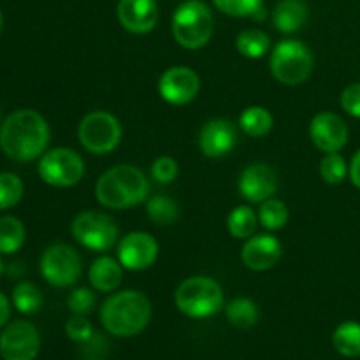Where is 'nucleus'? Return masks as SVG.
<instances>
[{
  "label": "nucleus",
  "instance_id": "nucleus-1",
  "mask_svg": "<svg viewBox=\"0 0 360 360\" xmlns=\"http://www.w3.org/2000/svg\"><path fill=\"white\" fill-rule=\"evenodd\" d=\"M51 130L41 112L20 109L6 118L0 127V148L16 162H32L46 153Z\"/></svg>",
  "mask_w": 360,
  "mask_h": 360
},
{
  "label": "nucleus",
  "instance_id": "nucleus-2",
  "mask_svg": "<svg viewBox=\"0 0 360 360\" xmlns=\"http://www.w3.org/2000/svg\"><path fill=\"white\" fill-rule=\"evenodd\" d=\"M151 302L143 292L112 294L101 308V322L116 338H132L146 329L151 320Z\"/></svg>",
  "mask_w": 360,
  "mask_h": 360
},
{
  "label": "nucleus",
  "instance_id": "nucleus-3",
  "mask_svg": "<svg viewBox=\"0 0 360 360\" xmlns=\"http://www.w3.org/2000/svg\"><path fill=\"white\" fill-rule=\"evenodd\" d=\"M150 193V181L143 171L129 164L116 165L98 178L95 197L109 210H129L144 202Z\"/></svg>",
  "mask_w": 360,
  "mask_h": 360
},
{
  "label": "nucleus",
  "instance_id": "nucleus-4",
  "mask_svg": "<svg viewBox=\"0 0 360 360\" xmlns=\"http://www.w3.org/2000/svg\"><path fill=\"white\" fill-rule=\"evenodd\" d=\"M174 302L190 319H207L224 308V290L213 278L192 276L176 288Z\"/></svg>",
  "mask_w": 360,
  "mask_h": 360
},
{
  "label": "nucleus",
  "instance_id": "nucleus-5",
  "mask_svg": "<svg viewBox=\"0 0 360 360\" xmlns=\"http://www.w3.org/2000/svg\"><path fill=\"white\" fill-rule=\"evenodd\" d=\"M172 35L186 49H200L213 35V14L200 0H188L172 16Z\"/></svg>",
  "mask_w": 360,
  "mask_h": 360
},
{
  "label": "nucleus",
  "instance_id": "nucleus-6",
  "mask_svg": "<svg viewBox=\"0 0 360 360\" xmlns=\"http://www.w3.org/2000/svg\"><path fill=\"white\" fill-rule=\"evenodd\" d=\"M271 72L280 83L297 86L308 81L313 72V55L304 42L285 39L271 53Z\"/></svg>",
  "mask_w": 360,
  "mask_h": 360
},
{
  "label": "nucleus",
  "instance_id": "nucleus-7",
  "mask_svg": "<svg viewBox=\"0 0 360 360\" xmlns=\"http://www.w3.org/2000/svg\"><path fill=\"white\" fill-rule=\"evenodd\" d=\"M122 123L108 111L88 112L77 127L81 146L94 155H108L122 143Z\"/></svg>",
  "mask_w": 360,
  "mask_h": 360
},
{
  "label": "nucleus",
  "instance_id": "nucleus-8",
  "mask_svg": "<svg viewBox=\"0 0 360 360\" xmlns=\"http://www.w3.org/2000/svg\"><path fill=\"white\" fill-rule=\"evenodd\" d=\"M37 172L46 185L69 188L83 179L84 162L81 155L70 148H55L42 155Z\"/></svg>",
  "mask_w": 360,
  "mask_h": 360
},
{
  "label": "nucleus",
  "instance_id": "nucleus-9",
  "mask_svg": "<svg viewBox=\"0 0 360 360\" xmlns=\"http://www.w3.org/2000/svg\"><path fill=\"white\" fill-rule=\"evenodd\" d=\"M39 269H41L42 278L49 285L65 288L79 280L81 271H83V260L72 246L55 243L42 252Z\"/></svg>",
  "mask_w": 360,
  "mask_h": 360
},
{
  "label": "nucleus",
  "instance_id": "nucleus-10",
  "mask_svg": "<svg viewBox=\"0 0 360 360\" xmlns=\"http://www.w3.org/2000/svg\"><path fill=\"white\" fill-rule=\"evenodd\" d=\"M74 239L91 252H108L118 241V225L111 217L98 211H83L70 225Z\"/></svg>",
  "mask_w": 360,
  "mask_h": 360
},
{
  "label": "nucleus",
  "instance_id": "nucleus-11",
  "mask_svg": "<svg viewBox=\"0 0 360 360\" xmlns=\"http://www.w3.org/2000/svg\"><path fill=\"white\" fill-rule=\"evenodd\" d=\"M41 348V336L34 323L16 320L0 334V355L4 360H34Z\"/></svg>",
  "mask_w": 360,
  "mask_h": 360
},
{
  "label": "nucleus",
  "instance_id": "nucleus-12",
  "mask_svg": "<svg viewBox=\"0 0 360 360\" xmlns=\"http://www.w3.org/2000/svg\"><path fill=\"white\" fill-rule=\"evenodd\" d=\"M199 74L183 65L171 67L158 79V94L171 105L190 104L199 94Z\"/></svg>",
  "mask_w": 360,
  "mask_h": 360
},
{
  "label": "nucleus",
  "instance_id": "nucleus-13",
  "mask_svg": "<svg viewBox=\"0 0 360 360\" xmlns=\"http://www.w3.org/2000/svg\"><path fill=\"white\" fill-rule=\"evenodd\" d=\"M157 257L158 243L148 232H130L118 245V260L123 269L144 271L153 266Z\"/></svg>",
  "mask_w": 360,
  "mask_h": 360
},
{
  "label": "nucleus",
  "instance_id": "nucleus-14",
  "mask_svg": "<svg viewBox=\"0 0 360 360\" xmlns=\"http://www.w3.org/2000/svg\"><path fill=\"white\" fill-rule=\"evenodd\" d=\"M199 150L207 158H221L238 144V130L227 118H213L204 123L199 132Z\"/></svg>",
  "mask_w": 360,
  "mask_h": 360
},
{
  "label": "nucleus",
  "instance_id": "nucleus-15",
  "mask_svg": "<svg viewBox=\"0 0 360 360\" xmlns=\"http://www.w3.org/2000/svg\"><path fill=\"white\" fill-rule=\"evenodd\" d=\"M309 137L319 150L338 153L348 143V127L336 112H319L309 123Z\"/></svg>",
  "mask_w": 360,
  "mask_h": 360
},
{
  "label": "nucleus",
  "instance_id": "nucleus-16",
  "mask_svg": "<svg viewBox=\"0 0 360 360\" xmlns=\"http://www.w3.org/2000/svg\"><path fill=\"white\" fill-rule=\"evenodd\" d=\"M241 195L252 204H262L278 190V174L271 165L252 164L241 172L238 181Z\"/></svg>",
  "mask_w": 360,
  "mask_h": 360
},
{
  "label": "nucleus",
  "instance_id": "nucleus-17",
  "mask_svg": "<svg viewBox=\"0 0 360 360\" xmlns=\"http://www.w3.org/2000/svg\"><path fill=\"white\" fill-rule=\"evenodd\" d=\"M281 243L273 234H255L246 239L241 250V259L248 269L267 271L281 259Z\"/></svg>",
  "mask_w": 360,
  "mask_h": 360
},
{
  "label": "nucleus",
  "instance_id": "nucleus-18",
  "mask_svg": "<svg viewBox=\"0 0 360 360\" xmlns=\"http://www.w3.org/2000/svg\"><path fill=\"white\" fill-rule=\"evenodd\" d=\"M118 20L132 34H148L157 27V0H120Z\"/></svg>",
  "mask_w": 360,
  "mask_h": 360
},
{
  "label": "nucleus",
  "instance_id": "nucleus-19",
  "mask_svg": "<svg viewBox=\"0 0 360 360\" xmlns=\"http://www.w3.org/2000/svg\"><path fill=\"white\" fill-rule=\"evenodd\" d=\"M91 287L98 292H112L122 285L123 266L112 257H101L95 260L88 271Z\"/></svg>",
  "mask_w": 360,
  "mask_h": 360
},
{
  "label": "nucleus",
  "instance_id": "nucleus-20",
  "mask_svg": "<svg viewBox=\"0 0 360 360\" xmlns=\"http://www.w3.org/2000/svg\"><path fill=\"white\" fill-rule=\"evenodd\" d=\"M309 11L304 0H281L273 13V23L281 34H294L308 21Z\"/></svg>",
  "mask_w": 360,
  "mask_h": 360
},
{
  "label": "nucleus",
  "instance_id": "nucleus-21",
  "mask_svg": "<svg viewBox=\"0 0 360 360\" xmlns=\"http://www.w3.org/2000/svg\"><path fill=\"white\" fill-rule=\"evenodd\" d=\"M273 115L262 105H250L239 116V127L250 137H264L273 129Z\"/></svg>",
  "mask_w": 360,
  "mask_h": 360
},
{
  "label": "nucleus",
  "instance_id": "nucleus-22",
  "mask_svg": "<svg viewBox=\"0 0 360 360\" xmlns=\"http://www.w3.org/2000/svg\"><path fill=\"white\" fill-rule=\"evenodd\" d=\"M333 345L336 352L343 357H359L360 355V323L348 322L340 323L333 334Z\"/></svg>",
  "mask_w": 360,
  "mask_h": 360
},
{
  "label": "nucleus",
  "instance_id": "nucleus-23",
  "mask_svg": "<svg viewBox=\"0 0 360 360\" xmlns=\"http://www.w3.org/2000/svg\"><path fill=\"white\" fill-rule=\"evenodd\" d=\"M236 48L241 53L245 58L257 60L262 58L271 48V39L266 32L259 30V28H246L238 35L236 41Z\"/></svg>",
  "mask_w": 360,
  "mask_h": 360
},
{
  "label": "nucleus",
  "instance_id": "nucleus-24",
  "mask_svg": "<svg viewBox=\"0 0 360 360\" xmlns=\"http://www.w3.org/2000/svg\"><path fill=\"white\" fill-rule=\"evenodd\" d=\"M225 316L238 329H250L259 322V308L252 299L238 297L225 306Z\"/></svg>",
  "mask_w": 360,
  "mask_h": 360
},
{
  "label": "nucleus",
  "instance_id": "nucleus-25",
  "mask_svg": "<svg viewBox=\"0 0 360 360\" xmlns=\"http://www.w3.org/2000/svg\"><path fill=\"white\" fill-rule=\"evenodd\" d=\"M257 225H259V214L250 206L234 207L227 218L229 232L238 239H248L255 236Z\"/></svg>",
  "mask_w": 360,
  "mask_h": 360
},
{
  "label": "nucleus",
  "instance_id": "nucleus-26",
  "mask_svg": "<svg viewBox=\"0 0 360 360\" xmlns=\"http://www.w3.org/2000/svg\"><path fill=\"white\" fill-rule=\"evenodd\" d=\"M27 231H25L23 221L16 217H2L0 218V253H16L23 246Z\"/></svg>",
  "mask_w": 360,
  "mask_h": 360
},
{
  "label": "nucleus",
  "instance_id": "nucleus-27",
  "mask_svg": "<svg viewBox=\"0 0 360 360\" xmlns=\"http://www.w3.org/2000/svg\"><path fill=\"white\" fill-rule=\"evenodd\" d=\"M290 213H288V207L283 200L278 199H267L260 204L259 210V221L264 229L267 231H280L287 225Z\"/></svg>",
  "mask_w": 360,
  "mask_h": 360
},
{
  "label": "nucleus",
  "instance_id": "nucleus-28",
  "mask_svg": "<svg viewBox=\"0 0 360 360\" xmlns=\"http://www.w3.org/2000/svg\"><path fill=\"white\" fill-rule=\"evenodd\" d=\"M13 304L23 315H34L42 308V294L30 281H21L13 290Z\"/></svg>",
  "mask_w": 360,
  "mask_h": 360
},
{
  "label": "nucleus",
  "instance_id": "nucleus-29",
  "mask_svg": "<svg viewBox=\"0 0 360 360\" xmlns=\"http://www.w3.org/2000/svg\"><path fill=\"white\" fill-rule=\"evenodd\" d=\"M146 213L155 224L171 225L179 218V206L167 195H153L146 204Z\"/></svg>",
  "mask_w": 360,
  "mask_h": 360
},
{
  "label": "nucleus",
  "instance_id": "nucleus-30",
  "mask_svg": "<svg viewBox=\"0 0 360 360\" xmlns=\"http://www.w3.org/2000/svg\"><path fill=\"white\" fill-rule=\"evenodd\" d=\"M23 181L13 172H0V211L14 207L23 199Z\"/></svg>",
  "mask_w": 360,
  "mask_h": 360
},
{
  "label": "nucleus",
  "instance_id": "nucleus-31",
  "mask_svg": "<svg viewBox=\"0 0 360 360\" xmlns=\"http://www.w3.org/2000/svg\"><path fill=\"white\" fill-rule=\"evenodd\" d=\"M348 171H350V167L340 153H326V157L320 162V176L329 185L343 183L347 179Z\"/></svg>",
  "mask_w": 360,
  "mask_h": 360
},
{
  "label": "nucleus",
  "instance_id": "nucleus-32",
  "mask_svg": "<svg viewBox=\"0 0 360 360\" xmlns=\"http://www.w3.org/2000/svg\"><path fill=\"white\" fill-rule=\"evenodd\" d=\"M218 11L234 18L255 16L262 9V0H213Z\"/></svg>",
  "mask_w": 360,
  "mask_h": 360
},
{
  "label": "nucleus",
  "instance_id": "nucleus-33",
  "mask_svg": "<svg viewBox=\"0 0 360 360\" xmlns=\"http://www.w3.org/2000/svg\"><path fill=\"white\" fill-rule=\"evenodd\" d=\"M95 301H97V297H95L94 292H91L90 288L81 287L70 292L69 299H67V306H69V309L74 313V315L84 316L88 315V313L94 311Z\"/></svg>",
  "mask_w": 360,
  "mask_h": 360
},
{
  "label": "nucleus",
  "instance_id": "nucleus-34",
  "mask_svg": "<svg viewBox=\"0 0 360 360\" xmlns=\"http://www.w3.org/2000/svg\"><path fill=\"white\" fill-rule=\"evenodd\" d=\"M65 334L69 340L76 341V343H86L94 336V327H91L90 320L84 319L83 315H74L65 322Z\"/></svg>",
  "mask_w": 360,
  "mask_h": 360
},
{
  "label": "nucleus",
  "instance_id": "nucleus-35",
  "mask_svg": "<svg viewBox=\"0 0 360 360\" xmlns=\"http://www.w3.org/2000/svg\"><path fill=\"white\" fill-rule=\"evenodd\" d=\"M178 162L171 157H158L151 165V176L155 181L162 183V185H169L178 178Z\"/></svg>",
  "mask_w": 360,
  "mask_h": 360
},
{
  "label": "nucleus",
  "instance_id": "nucleus-36",
  "mask_svg": "<svg viewBox=\"0 0 360 360\" xmlns=\"http://www.w3.org/2000/svg\"><path fill=\"white\" fill-rule=\"evenodd\" d=\"M341 105L354 118H360V83H352L341 94Z\"/></svg>",
  "mask_w": 360,
  "mask_h": 360
},
{
  "label": "nucleus",
  "instance_id": "nucleus-37",
  "mask_svg": "<svg viewBox=\"0 0 360 360\" xmlns=\"http://www.w3.org/2000/svg\"><path fill=\"white\" fill-rule=\"evenodd\" d=\"M348 174H350L352 183H354L357 188H360V150L354 155V158H352L350 171H348Z\"/></svg>",
  "mask_w": 360,
  "mask_h": 360
},
{
  "label": "nucleus",
  "instance_id": "nucleus-38",
  "mask_svg": "<svg viewBox=\"0 0 360 360\" xmlns=\"http://www.w3.org/2000/svg\"><path fill=\"white\" fill-rule=\"evenodd\" d=\"M9 315H11L9 299L0 292V327L6 326V322L9 320Z\"/></svg>",
  "mask_w": 360,
  "mask_h": 360
},
{
  "label": "nucleus",
  "instance_id": "nucleus-39",
  "mask_svg": "<svg viewBox=\"0 0 360 360\" xmlns=\"http://www.w3.org/2000/svg\"><path fill=\"white\" fill-rule=\"evenodd\" d=\"M2 27H4V18H2V13H0V32H2Z\"/></svg>",
  "mask_w": 360,
  "mask_h": 360
},
{
  "label": "nucleus",
  "instance_id": "nucleus-40",
  "mask_svg": "<svg viewBox=\"0 0 360 360\" xmlns=\"http://www.w3.org/2000/svg\"><path fill=\"white\" fill-rule=\"evenodd\" d=\"M2 271H4V266H2V260H0V274H2Z\"/></svg>",
  "mask_w": 360,
  "mask_h": 360
}]
</instances>
